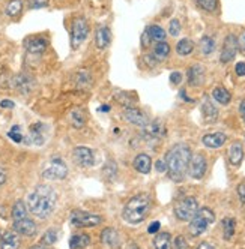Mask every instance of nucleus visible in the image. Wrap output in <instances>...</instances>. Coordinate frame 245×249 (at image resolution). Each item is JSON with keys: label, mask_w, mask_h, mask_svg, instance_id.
<instances>
[{"label": "nucleus", "mask_w": 245, "mask_h": 249, "mask_svg": "<svg viewBox=\"0 0 245 249\" xmlns=\"http://www.w3.org/2000/svg\"><path fill=\"white\" fill-rule=\"evenodd\" d=\"M57 203V194L53 188L39 185L27 195V210L38 218H48Z\"/></svg>", "instance_id": "nucleus-1"}, {"label": "nucleus", "mask_w": 245, "mask_h": 249, "mask_svg": "<svg viewBox=\"0 0 245 249\" xmlns=\"http://www.w3.org/2000/svg\"><path fill=\"white\" fill-rule=\"evenodd\" d=\"M191 149L187 144L173 146L166 155L167 173L173 182H182L188 173V165L191 159Z\"/></svg>", "instance_id": "nucleus-2"}, {"label": "nucleus", "mask_w": 245, "mask_h": 249, "mask_svg": "<svg viewBox=\"0 0 245 249\" xmlns=\"http://www.w3.org/2000/svg\"><path fill=\"white\" fill-rule=\"evenodd\" d=\"M152 207V201L148 194H137L134 197H131L124 209H122V218L128 224H140L143 222L145 218L148 216V213Z\"/></svg>", "instance_id": "nucleus-3"}, {"label": "nucleus", "mask_w": 245, "mask_h": 249, "mask_svg": "<svg viewBox=\"0 0 245 249\" xmlns=\"http://www.w3.org/2000/svg\"><path fill=\"white\" fill-rule=\"evenodd\" d=\"M214 221H215V213L212 212V209H209V207L199 209L196 215L192 216V219L189 221V225H188L189 234L192 237L202 236L209 228V225L214 224Z\"/></svg>", "instance_id": "nucleus-4"}, {"label": "nucleus", "mask_w": 245, "mask_h": 249, "mask_svg": "<svg viewBox=\"0 0 245 249\" xmlns=\"http://www.w3.org/2000/svg\"><path fill=\"white\" fill-rule=\"evenodd\" d=\"M68 176V165L62 158H51L42 170L45 180H63Z\"/></svg>", "instance_id": "nucleus-5"}, {"label": "nucleus", "mask_w": 245, "mask_h": 249, "mask_svg": "<svg viewBox=\"0 0 245 249\" xmlns=\"http://www.w3.org/2000/svg\"><path fill=\"white\" fill-rule=\"evenodd\" d=\"M199 210V203L194 197H185L182 200H179L174 206V216H176L179 221L188 222L192 219V216L196 215Z\"/></svg>", "instance_id": "nucleus-6"}, {"label": "nucleus", "mask_w": 245, "mask_h": 249, "mask_svg": "<svg viewBox=\"0 0 245 249\" xmlns=\"http://www.w3.org/2000/svg\"><path fill=\"white\" fill-rule=\"evenodd\" d=\"M71 225L75 228H94L98 227L102 222V218L94 213H87L84 210H74L69 216Z\"/></svg>", "instance_id": "nucleus-7"}, {"label": "nucleus", "mask_w": 245, "mask_h": 249, "mask_svg": "<svg viewBox=\"0 0 245 249\" xmlns=\"http://www.w3.org/2000/svg\"><path fill=\"white\" fill-rule=\"evenodd\" d=\"M89 35V24H87L84 17H77L71 26V47L73 50L80 48V45L86 41Z\"/></svg>", "instance_id": "nucleus-8"}, {"label": "nucleus", "mask_w": 245, "mask_h": 249, "mask_svg": "<svg viewBox=\"0 0 245 249\" xmlns=\"http://www.w3.org/2000/svg\"><path fill=\"white\" fill-rule=\"evenodd\" d=\"M142 135H143V138L146 141H149V143H153V141H160L166 135V124L160 119H155L152 122H148L145 126L142 128Z\"/></svg>", "instance_id": "nucleus-9"}, {"label": "nucleus", "mask_w": 245, "mask_h": 249, "mask_svg": "<svg viewBox=\"0 0 245 249\" xmlns=\"http://www.w3.org/2000/svg\"><path fill=\"white\" fill-rule=\"evenodd\" d=\"M206 170H207L206 158L202 153L191 155L189 165H188V173H189V176L192 177V179H196V180L203 179L205 174H206Z\"/></svg>", "instance_id": "nucleus-10"}, {"label": "nucleus", "mask_w": 245, "mask_h": 249, "mask_svg": "<svg viewBox=\"0 0 245 249\" xmlns=\"http://www.w3.org/2000/svg\"><path fill=\"white\" fill-rule=\"evenodd\" d=\"M238 38L235 35H227L224 44H223V50H221V56H220V62L221 63H229L235 59V56L238 54Z\"/></svg>", "instance_id": "nucleus-11"}, {"label": "nucleus", "mask_w": 245, "mask_h": 249, "mask_svg": "<svg viewBox=\"0 0 245 249\" xmlns=\"http://www.w3.org/2000/svg\"><path fill=\"white\" fill-rule=\"evenodd\" d=\"M73 158H74V161L81 167H92L95 164L94 150L91 147H87V146L75 147L74 152H73Z\"/></svg>", "instance_id": "nucleus-12"}, {"label": "nucleus", "mask_w": 245, "mask_h": 249, "mask_svg": "<svg viewBox=\"0 0 245 249\" xmlns=\"http://www.w3.org/2000/svg\"><path fill=\"white\" fill-rule=\"evenodd\" d=\"M122 116H124V119L127 122H130L131 124H134V126H140V128H143L145 124L149 122L148 116L142 110L135 108V107H125Z\"/></svg>", "instance_id": "nucleus-13"}, {"label": "nucleus", "mask_w": 245, "mask_h": 249, "mask_svg": "<svg viewBox=\"0 0 245 249\" xmlns=\"http://www.w3.org/2000/svg\"><path fill=\"white\" fill-rule=\"evenodd\" d=\"M47 135V126L44 123H33L29 128V143L35 146H41L45 143Z\"/></svg>", "instance_id": "nucleus-14"}, {"label": "nucleus", "mask_w": 245, "mask_h": 249, "mask_svg": "<svg viewBox=\"0 0 245 249\" xmlns=\"http://www.w3.org/2000/svg\"><path fill=\"white\" fill-rule=\"evenodd\" d=\"M14 230L17 234H21V236H27V237H32L37 234L38 231V227L35 224L30 218H23V219H19V221H14Z\"/></svg>", "instance_id": "nucleus-15"}, {"label": "nucleus", "mask_w": 245, "mask_h": 249, "mask_svg": "<svg viewBox=\"0 0 245 249\" xmlns=\"http://www.w3.org/2000/svg\"><path fill=\"white\" fill-rule=\"evenodd\" d=\"M101 243L106 245L110 249H119L120 248V236L117 233V230L107 227L101 231Z\"/></svg>", "instance_id": "nucleus-16"}, {"label": "nucleus", "mask_w": 245, "mask_h": 249, "mask_svg": "<svg viewBox=\"0 0 245 249\" xmlns=\"http://www.w3.org/2000/svg\"><path fill=\"white\" fill-rule=\"evenodd\" d=\"M47 45H48V41L42 36H32L24 41V48L30 54H42L47 50Z\"/></svg>", "instance_id": "nucleus-17"}, {"label": "nucleus", "mask_w": 245, "mask_h": 249, "mask_svg": "<svg viewBox=\"0 0 245 249\" xmlns=\"http://www.w3.org/2000/svg\"><path fill=\"white\" fill-rule=\"evenodd\" d=\"M227 141V135L223 132H212V134H206L202 138V143L207 147V149H220L221 146H224V143Z\"/></svg>", "instance_id": "nucleus-18"}, {"label": "nucleus", "mask_w": 245, "mask_h": 249, "mask_svg": "<svg viewBox=\"0 0 245 249\" xmlns=\"http://www.w3.org/2000/svg\"><path fill=\"white\" fill-rule=\"evenodd\" d=\"M112 42V32L107 26H99L95 32V44L99 50H106Z\"/></svg>", "instance_id": "nucleus-19"}, {"label": "nucleus", "mask_w": 245, "mask_h": 249, "mask_svg": "<svg viewBox=\"0 0 245 249\" xmlns=\"http://www.w3.org/2000/svg\"><path fill=\"white\" fill-rule=\"evenodd\" d=\"M20 237L15 231H5L0 237V249H19Z\"/></svg>", "instance_id": "nucleus-20"}, {"label": "nucleus", "mask_w": 245, "mask_h": 249, "mask_svg": "<svg viewBox=\"0 0 245 249\" xmlns=\"http://www.w3.org/2000/svg\"><path fill=\"white\" fill-rule=\"evenodd\" d=\"M135 171L142 173V174H149L151 168H152V159L149 155L146 153H140L134 158V162H132Z\"/></svg>", "instance_id": "nucleus-21"}, {"label": "nucleus", "mask_w": 245, "mask_h": 249, "mask_svg": "<svg viewBox=\"0 0 245 249\" xmlns=\"http://www.w3.org/2000/svg\"><path fill=\"white\" fill-rule=\"evenodd\" d=\"M187 75H188V83L191 86H200L205 80V69H203V66L196 63L188 69Z\"/></svg>", "instance_id": "nucleus-22"}, {"label": "nucleus", "mask_w": 245, "mask_h": 249, "mask_svg": "<svg viewBox=\"0 0 245 249\" xmlns=\"http://www.w3.org/2000/svg\"><path fill=\"white\" fill-rule=\"evenodd\" d=\"M14 84L17 87V90L21 92V93H29L32 89H33V78L30 75H26V74H20L17 75L15 80H14Z\"/></svg>", "instance_id": "nucleus-23"}, {"label": "nucleus", "mask_w": 245, "mask_h": 249, "mask_svg": "<svg viewBox=\"0 0 245 249\" xmlns=\"http://www.w3.org/2000/svg\"><path fill=\"white\" fill-rule=\"evenodd\" d=\"M242 158H244V147L239 141H235L229 147V161L232 165L238 167L242 162Z\"/></svg>", "instance_id": "nucleus-24"}, {"label": "nucleus", "mask_w": 245, "mask_h": 249, "mask_svg": "<svg viewBox=\"0 0 245 249\" xmlns=\"http://www.w3.org/2000/svg\"><path fill=\"white\" fill-rule=\"evenodd\" d=\"M202 114H203V119L206 122H214L217 117H218V110L215 108V105L209 101L207 98L203 99V104H202Z\"/></svg>", "instance_id": "nucleus-25"}, {"label": "nucleus", "mask_w": 245, "mask_h": 249, "mask_svg": "<svg viewBox=\"0 0 245 249\" xmlns=\"http://www.w3.org/2000/svg\"><path fill=\"white\" fill-rule=\"evenodd\" d=\"M171 236L167 231H158V234L153 239V246L155 249H171Z\"/></svg>", "instance_id": "nucleus-26"}, {"label": "nucleus", "mask_w": 245, "mask_h": 249, "mask_svg": "<svg viewBox=\"0 0 245 249\" xmlns=\"http://www.w3.org/2000/svg\"><path fill=\"white\" fill-rule=\"evenodd\" d=\"M212 98H214V101H217L221 105H229L230 101H232L230 92L227 90L226 87H221V86L215 87L214 90H212Z\"/></svg>", "instance_id": "nucleus-27"}, {"label": "nucleus", "mask_w": 245, "mask_h": 249, "mask_svg": "<svg viewBox=\"0 0 245 249\" xmlns=\"http://www.w3.org/2000/svg\"><path fill=\"white\" fill-rule=\"evenodd\" d=\"M89 245H91V237L87 234H83V233L74 234L71 237V240H69V248L71 249H83Z\"/></svg>", "instance_id": "nucleus-28"}, {"label": "nucleus", "mask_w": 245, "mask_h": 249, "mask_svg": "<svg viewBox=\"0 0 245 249\" xmlns=\"http://www.w3.org/2000/svg\"><path fill=\"white\" fill-rule=\"evenodd\" d=\"M146 32H148V35H149V38H151V41H153V42H164L166 41V30L161 27V26H149L148 29H146Z\"/></svg>", "instance_id": "nucleus-29"}, {"label": "nucleus", "mask_w": 245, "mask_h": 249, "mask_svg": "<svg viewBox=\"0 0 245 249\" xmlns=\"http://www.w3.org/2000/svg\"><path fill=\"white\" fill-rule=\"evenodd\" d=\"M192 51H194V42H192L191 39H188V38L181 39L178 42V45H176V53H178L179 56H182V57L189 56Z\"/></svg>", "instance_id": "nucleus-30"}, {"label": "nucleus", "mask_w": 245, "mask_h": 249, "mask_svg": "<svg viewBox=\"0 0 245 249\" xmlns=\"http://www.w3.org/2000/svg\"><path fill=\"white\" fill-rule=\"evenodd\" d=\"M170 54V45L164 41V42H158L153 48V59L155 60H166Z\"/></svg>", "instance_id": "nucleus-31"}, {"label": "nucleus", "mask_w": 245, "mask_h": 249, "mask_svg": "<svg viewBox=\"0 0 245 249\" xmlns=\"http://www.w3.org/2000/svg\"><path fill=\"white\" fill-rule=\"evenodd\" d=\"M11 215H12V219L14 221H19V219H23L27 216V206L24 204V201L19 200L14 206H12V212H11Z\"/></svg>", "instance_id": "nucleus-32"}, {"label": "nucleus", "mask_w": 245, "mask_h": 249, "mask_svg": "<svg viewBox=\"0 0 245 249\" xmlns=\"http://www.w3.org/2000/svg\"><path fill=\"white\" fill-rule=\"evenodd\" d=\"M235 227H236V222L233 218H224L223 219V237H224V240H230L233 237Z\"/></svg>", "instance_id": "nucleus-33"}, {"label": "nucleus", "mask_w": 245, "mask_h": 249, "mask_svg": "<svg viewBox=\"0 0 245 249\" xmlns=\"http://www.w3.org/2000/svg\"><path fill=\"white\" fill-rule=\"evenodd\" d=\"M21 11H23V0H11L6 5V15L11 17V18L19 17Z\"/></svg>", "instance_id": "nucleus-34"}, {"label": "nucleus", "mask_w": 245, "mask_h": 249, "mask_svg": "<svg viewBox=\"0 0 245 249\" xmlns=\"http://www.w3.org/2000/svg\"><path fill=\"white\" fill-rule=\"evenodd\" d=\"M199 47H200V51H202V54H203V56H209V54H211V53H214V50H215V41H214V38H211V36H203V38L200 39Z\"/></svg>", "instance_id": "nucleus-35"}, {"label": "nucleus", "mask_w": 245, "mask_h": 249, "mask_svg": "<svg viewBox=\"0 0 245 249\" xmlns=\"http://www.w3.org/2000/svg\"><path fill=\"white\" fill-rule=\"evenodd\" d=\"M8 137L14 141V143H23L24 135H23V131H21L20 124H14V126L8 131Z\"/></svg>", "instance_id": "nucleus-36"}, {"label": "nucleus", "mask_w": 245, "mask_h": 249, "mask_svg": "<svg viewBox=\"0 0 245 249\" xmlns=\"http://www.w3.org/2000/svg\"><path fill=\"white\" fill-rule=\"evenodd\" d=\"M57 239H59V231L56 228H50V230H47V233L42 237V245L51 246L57 242Z\"/></svg>", "instance_id": "nucleus-37"}, {"label": "nucleus", "mask_w": 245, "mask_h": 249, "mask_svg": "<svg viewBox=\"0 0 245 249\" xmlns=\"http://www.w3.org/2000/svg\"><path fill=\"white\" fill-rule=\"evenodd\" d=\"M92 78H91V74L87 72V71H78L77 75H75V84L77 87H87L91 84Z\"/></svg>", "instance_id": "nucleus-38"}, {"label": "nucleus", "mask_w": 245, "mask_h": 249, "mask_svg": "<svg viewBox=\"0 0 245 249\" xmlns=\"http://www.w3.org/2000/svg\"><path fill=\"white\" fill-rule=\"evenodd\" d=\"M71 122H73V126L74 128H83L84 123H86L84 113L81 110H73V113H71Z\"/></svg>", "instance_id": "nucleus-39"}, {"label": "nucleus", "mask_w": 245, "mask_h": 249, "mask_svg": "<svg viewBox=\"0 0 245 249\" xmlns=\"http://www.w3.org/2000/svg\"><path fill=\"white\" fill-rule=\"evenodd\" d=\"M196 3L206 12H214L218 8V0H196Z\"/></svg>", "instance_id": "nucleus-40"}, {"label": "nucleus", "mask_w": 245, "mask_h": 249, "mask_svg": "<svg viewBox=\"0 0 245 249\" xmlns=\"http://www.w3.org/2000/svg\"><path fill=\"white\" fill-rule=\"evenodd\" d=\"M169 33L171 35V36L176 38L178 35L181 33V23L179 20H171L170 24H169Z\"/></svg>", "instance_id": "nucleus-41"}, {"label": "nucleus", "mask_w": 245, "mask_h": 249, "mask_svg": "<svg viewBox=\"0 0 245 249\" xmlns=\"http://www.w3.org/2000/svg\"><path fill=\"white\" fill-rule=\"evenodd\" d=\"M171 249H188L185 237L184 236H178L176 239H174L173 245H171Z\"/></svg>", "instance_id": "nucleus-42"}, {"label": "nucleus", "mask_w": 245, "mask_h": 249, "mask_svg": "<svg viewBox=\"0 0 245 249\" xmlns=\"http://www.w3.org/2000/svg\"><path fill=\"white\" fill-rule=\"evenodd\" d=\"M50 0H29V8L30 9H41L48 5Z\"/></svg>", "instance_id": "nucleus-43"}, {"label": "nucleus", "mask_w": 245, "mask_h": 249, "mask_svg": "<svg viewBox=\"0 0 245 249\" xmlns=\"http://www.w3.org/2000/svg\"><path fill=\"white\" fill-rule=\"evenodd\" d=\"M181 81H182V74L179 72V71H174V72L170 74V83L171 84L178 86V84H181Z\"/></svg>", "instance_id": "nucleus-44"}, {"label": "nucleus", "mask_w": 245, "mask_h": 249, "mask_svg": "<svg viewBox=\"0 0 245 249\" xmlns=\"http://www.w3.org/2000/svg\"><path fill=\"white\" fill-rule=\"evenodd\" d=\"M236 192H238L239 201H241L242 204H245V182H242V183H239V185H238Z\"/></svg>", "instance_id": "nucleus-45"}, {"label": "nucleus", "mask_w": 245, "mask_h": 249, "mask_svg": "<svg viewBox=\"0 0 245 249\" xmlns=\"http://www.w3.org/2000/svg\"><path fill=\"white\" fill-rule=\"evenodd\" d=\"M160 228H161V224L158 222V221H153L149 227H148V233L149 234H156L160 231Z\"/></svg>", "instance_id": "nucleus-46"}, {"label": "nucleus", "mask_w": 245, "mask_h": 249, "mask_svg": "<svg viewBox=\"0 0 245 249\" xmlns=\"http://www.w3.org/2000/svg\"><path fill=\"white\" fill-rule=\"evenodd\" d=\"M155 168L158 173H166L167 171V165H166V159H158L155 164Z\"/></svg>", "instance_id": "nucleus-47"}, {"label": "nucleus", "mask_w": 245, "mask_h": 249, "mask_svg": "<svg viewBox=\"0 0 245 249\" xmlns=\"http://www.w3.org/2000/svg\"><path fill=\"white\" fill-rule=\"evenodd\" d=\"M235 72L238 77H244L245 75V63L244 62H239L235 65Z\"/></svg>", "instance_id": "nucleus-48"}, {"label": "nucleus", "mask_w": 245, "mask_h": 249, "mask_svg": "<svg viewBox=\"0 0 245 249\" xmlns=\"http://www.w3.org/2000/svg\"><path fill=\"white\" fill-rule=\"evenodd\" d=\"M238 50L241 53H245V30L239 35V38H238Z\"/></svg>", "instance_id": "nucleus-49"}, {"label": "nucleus", "mask_w": 245, "mask_h": 249, "mask_svg": "<svg viewBox=\"0 0 245 249\" xmlns=\"http://www.w3.org/2000/svg\"><path fill=\"white\" fill-rule=\"evenodd\" d=\"M151 42H152V41H151V38H149V35H148V32L145 30L143 35H142V47H143V48H148V47L151 45Z\"/></svg>", "instance_id": "nucleus-50"}, {"label": "nucleus", "mask_w": 245, "mask_h": 249, "mask_svg": "<svg viewBox=\"0 0 245 249\" xmlns=\"http://www.w3.org/2000/svg\"><path fill=\"white\" fill-rule=\"evenodd\" d=\"M8 179V173L3 167H0V186H3Z\"/></svg>", "instance_id": "nucleus-51"}, {"label": "nucleus", "mask_w": 245, "mask_h": 249, "mask_svg": "<svg viewBox=\"0 0 245 249\" xmlns=\"http://www.w3.org/2000/svg\"><path fill=\"white\" fill-rule=\"evenodd\" d=\"M0 107H2V108H14L15 104L11 99H3L2 102H0Z\"/></svg>", "instance_id": "nucleus-52"}, {"label": "nucleus", "mask_w": 245, "mask_h": 249, "mask_svg": "<svg viewBox=\"0 0 245 249\" xmlns=\"http://www.w3.org/2000/svg\"><path fill=\"white\" fill-rule=\"evenodd\" d=\"M197 249H215V246H214L212 243H209V242H202V243L197 246Z\"/></svg>", "instance_id": "nucleus-53"}, {"label": "nucleus", "mask_w": 245, "mask_h": 249, "mask_svg": "<svg viewBox=\"0 0 245 249\" xmlns=\"http://www.w3.org/2000/svg\"><path fill=\"white\" fill-rule=\"evenodd\" d=\"M239 113H241V117L245 123V99L241 101V105H239Z\"/></svg>", "instance_id": "nucleus-54"}, {"label": "nucleus", "mask_w": 245, "mask_h": 249, "mask_svg": "<svg viewBox=\"0 0 245 249\" xmlns=\"http://www.w3.org/2000/svg\"><path fill=\"white\" fill-rule=\"evenodd\" d=\"M99 111H110V107L109 105H102V107H99Z\"/></svg>", "instance_id": "nucleus-55"}, {"label": "nucleus", "mask_w": 245, "mask_h": 249, "mask_svg": "<svg viewBox=\"0 0 245 249\" xmlns=\"http://www.w3.org/2000/svg\"><path fill=\"white\" fill-rule=\"evenodd\" d=\"M127 249H138V246H137V243H134V242H132V243H130V245H128V248H127Z\"/></svg>", "instance_id": "nucleus-56"}, {"label": "nucleus", "mask_w": 245, "mask_h": 249, "mask_svg": "<svg viewBox=\"0 0 245 249\" xmlns=\"http://www.w3.org/2000/svg\"><path fill=\"white\" fill-rule=\"evenodd\" d=\"M32 249H48V246H45V245H38V246H35V248H32Z\"/></svg>", "instance_id": "nucleus-57"}, {"label": "nucleus", "mask_w": 245, "mask_h": 249, "mask_svg": "<svg viewBox=\"0 0 245 249\" xmlns=\"http://www.w3.org/2000/svg\"><path fill=\"white\" fill-rule=\"evenodd\" d=\"M0 237H2V233H0Z\"/></svg>", "instance_id": "nucleus-58"}]
</instances>
